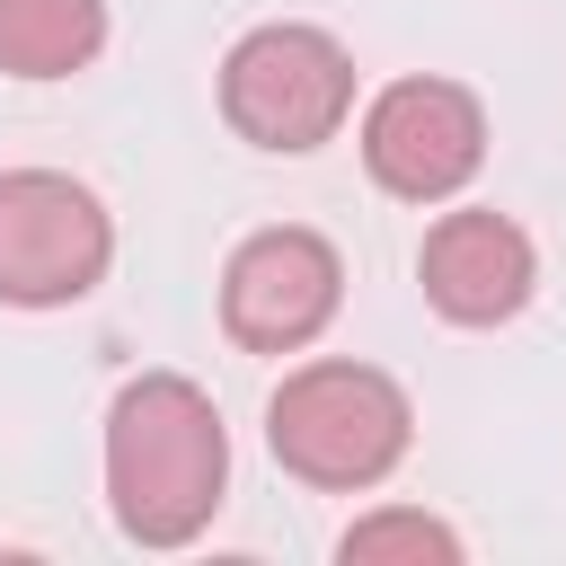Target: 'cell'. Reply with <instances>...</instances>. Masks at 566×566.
Returning a JSON list of instances; mask_svg holds the SVG:
<instances>
[{
	"instance_id": "obj_2",
	"label": "cell",
	"mask_w": 566,
	"mask_h": 566,
	"mask_svg": "<svg viewBox=\"0 0 566 566\" xmlns=\"http://www.w3.org/2000/svg\"><path fill=\"white\" fill-rule=\"evenodd\" d=\"M407 442H416V407L380 363L327 354V363L283 371V389L265 398V451L301 486H327V495L380 486L407 460Z\"/></svg>"
},
{
	"instance_id": "obj_3",
	"label": "cell",
	"mask_w": 566,
	"mask_h": 566,
	"mask_svg": "<svg viewBox=\"0 0 566 566\" xmlns=\"http://www.w3.org/2000/svg\"><path fill=\"white\" fill-rule=\"evenodd\" d=\"M354 115V53L310 18H265L221 53V124L256 150H318Z\"/></svg>"
},
{
	"instance_id": "obj_9",
	"label": "cell",
	"mask_w": 566,
	"mask_h": 566,
	"mask_svg": "<svg viewBox=\"0 0 566 566\" xmlns=\"http://www.w3.org/2000/svg\"><path fill=\"white\" fill-rule=\"evenodd\" d=\"M336 557L345 566H380V557H407V566H460V531L451 522H433V513H416V504H380V513H363L345 539H336Z\"/></svg>"
},
{
	"instance_id": "obj_5",
	"label": "cell",
	"mask_w": 566,
	"mask_h": 566,
	"mask_svg": "<svg viewBox=\"0 0 566 566\" xmlns=\"http://www.w3.org/2000/svg\"><path fill=\"white\" fill-rule=\"evenodd\" d=\"M363 168L398 203H451L486 168V106L460 80H389L363 106Z\"/></svg>"
},
{
	"instance_id": "obj_8",
	"label": "cell",
	"mask_w": 566,
	"mask_h": 566,
	"mask_svg": "<svg viewBox=\"0 0 566 566\" xmlns=\"http://www.w3.org/2000/svg\"><path fill=\"white\" fill-rule=\"evenodd\" d=\"M106 53V0H0V71L71 80Z\"/></svg>"
},
{
	"instance_id": "obj_1",
	"label": "cell",
	"mask_w": 566,
	"mask_h": 566,
	"mask_svg": "<svg viewBox=\"0 0 566 566\" xmlns=\"http://www.w3.org/2000/svg\"><path fill=\"white\" fill-rule=\"evenodd\" d=\"M230 495V433L212 389L186 371H142L106 407V504L133 548H186Z\"/></svg>"
},
{
	"instance_id": "obj_6",
	"label": "cell",
	"mask_w": 566,
	"mask_h": 566,
	"mask_svg": "<svg viewBox=\"0 0 566 566\" xmlns=\"http://www.w3.org/2000/svg\"><path fill=\"white\" fill-rule=\"evenodd\" d=\"M336 301H345V256L301 221L239 239L221 265V327L248 354H301L336 318Z\"/></svg>"
},
{
	"instance_id": "obj_7",
	"label": "cell",
	"mask_w": 566,
	"mask_h": 566,
	"mask_svg": "<svg viewBox=\"0 0 566 566\" xmlns=\"http://www.w3.org/2000/svg\"><path fill=\"white\" fill-rule=\"evenodd\" d=\"M416 283L424 301L451 318V327H504L531 292H539V248L522 221L469 203V212H442L416 248Z\"/></svg>"
},
{
	"instance_id": "obj_4",
	"label": "cell",
	"mask_w": 566,
	"mask_h": 566,
	"mask_svg": "<svg viewBox=\"0 0 566 566\" xmlns=\"http://www.w3.org/2000/svg\"><path fill=\"white\" fill-rule=\"evenodd\" d=\"M115 221L62 168H0V301L9 310H71L106 283Z\"/></svg>"
}]
</instances>
